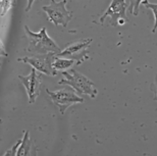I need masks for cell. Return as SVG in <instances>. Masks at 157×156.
I'll use <instances>...</instances> for the list:
<instances>
[{"label": "cell", "instance_id": "6da1fadb", "mask_svg": "<svg viewBox=\"0 0 157 156\" xmlns=\"http://www.w3.org/2000/svg\"><path fill=\"white\" fill-rule=\"evenodd\" d=\"M25 32L29 41L27 51L35 54H46L52 52L57 55L60 53L58 45L47 34L46 28H42L38 33H35L31 31L28 26H25Z\"/></svg>", "mask_w": 157, "mask_h": 156}, {"label": "cell", "instance_id": "7a4b0ae2", "mask_svg": "<svg viewBox=\"0 0 157 156\" xmlns=\"http://www.w3.org/2000/svg\"><path fill=\"white\" fill-rule=\"evenodd\" d=\"M62 76L63 78L58 82L60 85L70 86L78 94L89 96L90 98H95L98 94L95 84L78 70L73 68L70 70H63Z\"/></svg>", "mask_w": 157, "mask_h": 156}, {"label": "cell", "instance_id": "3957f363", "mask_svg": "<svg viewBox=\"0 0 157 156\" xmlns=\"http://www.w3.org/2000/svg\"><path fill=\"white\" fill-rule=\"evenodd\" d=\"M67 0H61L59 2L51 0L49 5H45L42 7L43 11L47 13L48 21L56 27L62 26L67 28L68 23L73 20V12L67 8Z\"/></svg>", "mask_w": 157, "mask_h": 156}, {"label": "cell", "instance_id": "277c9868", "mask_svg": "<svg viewBox=\"0 0 157 156\" xmlns=\"http://www.w3.org/2000/svg\"><path fill=\"white\" fill-rule=\"evenodd\" d=\"M56 54L55 53H46V54H38L32 57H21L17 58V61L25 62L30 65H32L35 70L42 74H45L47 76L55 77L57 74V70L53 67V62H54Z\"/></svg>", "mask_w": 157, "mask_h": 156}, {"label": "cell", "instance_id": "5b68a950", "mask_svg": "<svg viewBox=\"0 0 157 156\" xmlns=\"http://www.w3.org/2000/svg\"><path fill=\"white\" fill-rule=\"evenodd\" d=\"M47 94L50 96V99L56 107L59 109L61 114H64L65 110L76 103H83L84 98L77 95L76 93L71 90L61 89L58 91H50L46 89Z\"/></svg>", "mask_w": 157, "mask_h": 156}, {"label": "cell", "instance_id": "8992f818", "mask_svg": "<svg viewBox=\"0 0 157 156\" xmlns=\"http://www.w3.org/2000/svg\"><path fill=\"white\" fill-rule=\"evenodd\" d=\"M93 39H81L73 43H70L59 54L56 56L58 57H65L70 59H75L78 61V64H81L85 59H88V48L92 43Z\"/></svg>", "mask_w": 157, "mask_h": 156}, {"label": "cell", "instance_id": "52a82bcc", "mask_svg": "<svg viewBox=\"0 0 157 156\" xmlns=\"http://www.w3.org/2000/svg\"><path fill=\"white\" fill-rule=\"evenodd\" d=\"M42 73H40L33 67L29 76H18V79L21 80V84L26 89L28 98H29V103L31 104L36 101L37 97L40 94V88L41 84H42Z\"/></svg>", "mask_w": 157, "mask_h": 156}, {"label": "cell", "instance_id": "ba28073f", "mask_svg": "<svg viewBox=\"0 0 157 156\" xmlns=\"http://www.w3.org/2000/svg\"><path fill=\"white\" fill-rule=\"evenodd\" d=\"M128 6V4L125 3V0H112L108 8L100 17V24H104L107 17H110L109 23H110L111 26H117V21L121 18H124V20L128 21V18L125 14Z\"/></svg>", "mask_w": 157, "mask_h": 156}, {"label": "cell", "instance_id": "9c48e42d", "mask_svg": "<svg viewBox=\"0 0 157 156\" xmlns=\"http://www.w3.org/2000/svg\"><path fill=\"white\" fill-rule=\"evenodd\" d=\"M32 147H34V143L32 139L30 138L29 131H25L21 146L17 150V155H31L32 154V152H31Z\"/></svg>", "mask_w": 157, "mask_h": 156}, {"label": "cell", "instance_id": "30bf717a", "mask_svg": "<svg viewBox=\"0 0 157 156\" xmlns=\"http://www.w3.org/2000/svg\"><path fill=\"white\" fill-rule=\"evenodd\" d=\"M74 64H78V61L75 59H70V58H65V57H58L55 56L54 62H53V67L56 70H67L68 68H71Z\"/></svg>", "mask_w": 157, "mask_h": 156}, {"label": "cell", "instance_id": "8fae6325", "mask_svg": "<svg viewBox=\"0 0 157 156\" xmlns=\"http://www.w3.org/2000/svg\"><path fill=\"white\" fill-rule=\"evenodd\" d=\"M144 0H128V10L131 14L137 17L139 14V9L140 5L142 4V2Z\"/></svg>", "mask_w": 157, "mask_h": 156}, {"label": "cell", "instance_id": "7c38bea8", "mask_svg": "<svg viewBox=\"0 0 157 156\" xmlns=\"http://www.w3.org/2000/svg\"><path fill=\"white\" fill-rule=\"evenodd\" d=\"M142 4H144L147 8L151 9V10L153 11V14H154V18H155V23H154V27H153V29H152V33H155L156 29H157V3H150L148 0H144V1L142 2Z\"/></svg>", "mask_w": 157, "mask_h": 156}, {"label": "cell", "instance_id": "4fadbf2b", "mask_svg": "<svg viewBox=\"0 0 157 156\" xmlns=\"http://www.w3.org/2000/svg\"><path fill=\"white\" fill-rule=\"evenodd\" d=\"M21 140H18V141L15 143V144L12 146V147L9 149V150H7L4 153V156H8V155H17V150L18 148H20L21 146Z\"/></svg>", "mask_w": 157, "mask_h": 156}, {"label": "cell", "instance_id": "5bb4252c", "mask_svg": "<svg viewBox=\"0 0 157 156\" xmlns=\"http://www.w3.org/2000/svg\"><path fill=\"white\" fill-rule=\"evenodd\" d=\"M150 90L153 92V94H154V100L157 102V74L155 77L154 82H153L151 84V86H150Z\"/></svg>", "mask_w": 157, "mask_h": 156}, {"label": "cell", "instance_id": "9a60e30c", "mask_svg": "<svg viewBox=\"0 0 157 156\" xmlns=\"http://www.w3.org/2000/svg\"><path fill=\"white\" fill-rule=\"evenodd\" d=\"M35 0H28V4H27V8H26V11L29 12L31 10V8H32V5Z\"/></svg>", "mask_w": 157, "mask_h": 156}]
</instances>
